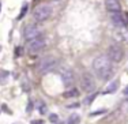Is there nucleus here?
<instances>
[{
	"instance_id": "obj_1",
	"label": "nucleus",
	"mask_w": 128,
	"mask_h": 124,
	"mask_svg": "<svg viewBox=\"0 0 128 124\" xmlns=\"http://www.w3.org/2000/svg\"><path fill=\"white\" fill-rule=\"evenodd\" d=\"M93 70L96 72V75L102 80H108L113 76V63L110 62L108 56L101 55V56H97L93 62Z\"/></svg>"
},
{
	"instance_id": "obj_2",
	"label": "nucleus",
	"mask_w": 128,
	"mask_h": 124,
	"mask_svg": "<svg viewBox=\"0 0 128 124\" xmlns=\"http://www.w3.org/2000/svg\"><path fill=\"white\" fill-rule=\"evenodd\" d=\"M57 66H59V62H57L56 57L46 56V57H44V59L40 60L37 68H38V71L41 72V74H48V72H50V71H53V70H56Z\"/></svg>"
},
{
	"instance_id": "obj_3",
	"label": "nucleus",
	"mask_w": 128,
	"mask_h": 124,
	"mask_svg": "<svg viewBox=\"0 0 128 124\" xmlns=\"http://www.w3.org/2000/svg\"><path fill=\"white\" fill-rule=\"evenodd\" d=\"M50 15H52V7L50 6L41 4V6H38V7L34 10L33 18H34L37 22H44V20H46Z\"/></svg>"
},
{
	"instance_id": "obj_4",
	"label": "nucleus",
	"mask_w": 128,
	"mask_h": 124,
	"mask_svg": "<svg viewBox=\"0 0 128 124\" xmlns=\"http://www.w3.org/2000/svg\"><path fill=\"white\" fill-rule=\"evenodd\" d=\"M46 45V40L44 36H38L37 38H33L27 42V49L30 53H38L40 50H42Z\"/></svg>"
},
{
	"instance_id": "obj_5",
	"label": "nucleus",
	"mask_w": 128,
	"mask_h": 124,
	"mask_svg": "<svg viewBox=\"0 0 128 124\" xmlns=\"http://www.w3.org/2000/svg\"><path fill=\"white\" fill-rule=\"evenodd\" d=\"M80 87L83 92H86L87 94H90L91 92H94L96 89V82H94L93 75L89 74V72H84L80 76Z\"/></svg>"
},
{
	"instance_id": "obj_6",
	"label": "nucleus",
	"mask_w": 128,
	"mask_h": 124,
	"mask_svg": "<svg viewBox=\"0 0 128 124\" xmlns=\"http://www.w3.org/2000/svg\"><path fill=\"white\" fill-rule=\"evenodd\" d=\"M106 56L110 59L112 63H118V62H121V60H123L124 50H123V48H121L118 44H113V45H110V46H109L108 55H106Z\"/></svg>"
},
{
	"instance_id": "obj_7",
	"label": "nucleus",
	"mask_w": 128,
	"mask_h": 124,
	"mask_svg": "<svg viewBox=\"0 0 128 124\" xmlns=\"http://www.w3.org/2000/svg\"><path fill=\"white\" fill-rule=\"evenodd\" d=\"M60 76H62V80H63V83L66 87L72 86V83L75 82L74 72H72V70H70L68 67H63L60 70Z\"/></svg>"
},
{
	"instance_id": "obj_8",
	"label": "nucleus",
	"mask_w": 128,
	"mask_h": 124,
	"mask_svg": "<svg viewBox=\"0 0 128 124\" xmlns=\"http://www.w3.org/2000/svg\"><path fill=\"white\" fill-rule=\"evenodd\" d=\"M38 36H41V30H40L37 25H27L25 30H23V37L27 41L33 40V38H37Z\"/></svg>"
},
{
	"instance_id": "obj_9",
	"label": "nucleus",
	"mask_w": 128,
	"mask_h": 124,
	"mask_svg": "<svg viewBox=\"0 0 128 124\" xmlns=\"http://www.w3.org/2000/svg\"><path fill=\"white\" fill-rule=\"evenodd\" d=\"M110 19H112V23L116 26L117 29L120 28H126V19H124V15L120 14V12H110Z\"/></svg>"
},
{
	"instance_id": "obj_10",
	"label": "nucleus",
	"mask_w": 128,
	"mask_h": 124,
	"mask_svg": "<svg viewBox=\"0 0 128 124\" xmlns=\"http://www.w3.org/2000/svg\"><path fill=\"white\" fill-rule=\"evenodd\" d=\"M105 6H106V10L110 11V12H120L121 10L118 0H105Z\"/></svg>"
},
{
	"instance_id": "obj_11",
	"label": "nucleus",
	"mask_w": 128,
	"mask_h": 124,
	"mask_svg": "<svg viewBox=\"0 0 128 124\" xmlns=\"http://www.w3.org/2000/svg\"><path fill=\"white\" fill-rule=\"evenodd\" d=\"M114 38L117 41H128V32L126 30V28H120L114 32Z\"/></svg>"
},
{
	"instance_id": "obj_12",
	"label": "nucleus",
	"mask_w": 128,
	"mask_h": 124,
	"mask_svg": "<svg viewBox=\"0 0 128 124\" xmlns=\"http://www.w3.org/2000/svg\"><path fill=\"white\" fill-rule=\"evenodd\" d=\"M118 89V80H112V82L108 83V86L105 87V90H104V94H113V93L117 92Z\"/></svg>"
},
{
	"instance_id": "obj_13",
	"label": "nucleus",
	"mask_w": 128,
	"mask_h": 124,
	"mask_svg": "<svg viewBox=\"0 0 128 124\" xmlns=\"http://www.w3.org/2000/svg\"><path fill=\"white\" fill-rule=\"evenodd\" d=\"M78 96H79L78 89H70L68 92L64 93V97H66V98H74V97H78Z\"/></svg>"
},
{
	"instance_id": "obj_14",
	"label": "nucleus",
	"mask_w": 128,
	"mask_h": 124,
	"mask_svg": "<svg viewBox=\"0 0 128 124\" xmlns=\"http://www.w3.org/2000/svg\"><path fill=\"white\" fill-rule=\"evenodd\" d=\"M79 122H80V117H79V114H71V116H70V119H68V124H78Z\"/></svg>"
},
{
	"instance_id": "obj_15",
	"label": "nucleus",
	"mask_w": 128,
	"mask_h": 124,
	"mask_svg": "<svg viewBox=\"0 0 128 124\" xmlns=\"http://www.w3.org/2000/svg\"><path fill=\"white\" fill-rule=\"evenodd\" d=\"M96 98H97V93H93V94H89V96L86 97V98H84V102H86L87 105H91V104H93V101H94Z\"/></svg>"
},
{
	"instance_id": "obj_16",
	"label": "nucleus",
	"mask_w": 128,
	"mask_h": 124,
	"mask_svg": "<svg viewBox=\"0 0 128 124\" xmlns=\"http://www.w3.org/2000/svg\"><path fill=\"white\" fill-rule=\"evenodd\" d=\"M49 120H50V123L57 124V122H59V116H57L56 113H52L50 116H49Z\"/></svg>"
},
{
	"instance_id": "obj_17",
	"label": "nucleus",
	"mask_w": 128,
	"mask_h": 124,
	"mask_svg": "<svg viewBox=\"0 0 128 124\" xmlns=\"http://www.w3.org/2000/svg\"><path fill=\"white\" fill-rule=\"evenodd\" d=\"M105 109H100V110H94V112H91V113H90V116H100V114H104V113H105Z\"/></svg>"
},
{
	"instance_id": "obj_18",
	"label": "nucleus",
	"mask_w": 128,
	"mask_h": 124,
	"mask_svg": "<svg viewBox=\"0 0 128 124\" xmlns=\"http://www.w3.org/2000/svg\"><path fill=\"white\" fill-rule=\"evenodd\" d=\"M26 11H27V4H23V8H22V11H20V14H19V16H18V19H22V18L25 16Z\"/></svg>"
},
{
	"instance_id": "obj_19",
	"label": "nucleus",
	"mask_w": 128,
	"mask_h": 124,
	"mask_svg": "<svg viewBox=\"0 0 128 124\" xmlns=\"http://www.w3.org/2000/svg\"><path fill=\"white\" fill-rule=\"evenodd\" d=\"M15 55H16V56H22L23 55V48L22 46H18L16 49H15Z\"/></svg>"
},
{
	"instance_id": "obj_20",
	"label": "nucleus",
	"mask_w": 128,
	"mask_h": 124,
	"mask_svg": "<svg viewBox=\"0 0 128 124\" xmlns=\"http://www.w3.org/2000/svg\"><path fill=\"white\" fill-rule=\"evenodd\" d=\"M48 110V108H46V105L44 104V102H42L41 105H40V112H41V113H45V112Z\"/></svg>"
},
{
	"instance_id": "obj_21",
	"label": "nucleus",
	"mask_w": 128,
	"mask_h": 124,
	"mask_svg": "<svg viewBox=\"0 0 128 124\" xmlns=\"http://www.w3.org/2000/svg\"><path fill=\"white\" fill-rule=\"evenodd\" d=\"M30 124H44V120H33Z\"/></svg>"
},
{
	"instance_id": "obj_22",
	"label": "nucleus",
	"mask_w": 128,
	"mask_h": 124,
	"mask_svg": "<svg viewBox=\"0 0 128 124\" xmlns=\"http://www.w3.org/2000/svg\"><path fill=\"white\" fill-rule=\"evenodd\" d=\"M32 109H33V104H32V101H30V102H29V105H27V108H26V110H27V112H30Z\"/></svg>"
},
{
	"instance_id": "obj_23",
	"label": "nucleus",
	"mask_w": 128,
	"mask_h": 124,
	"mask_svg": "<svg viewBox=\"0 0 128 124\" xmlns=\"http://www.w3.org/2000/svg\"><path fill=\"white\" fill-rule=\"evenodd\" d=\"M124 94H127V96H128V84H127L126 89H124Z\"/></svg>"
},
{
	"instance_id": "obj_24",
	"label": "nucleus",
	"mask_w": 128,
	"mask_h": 124,
	"mask_svg": "<svg viewBox=\"0 0 128 124\" xmlns=\"http://www.w3.org/2000/svg\"><path fill=\"white\" fill-rule=\"evenodd\" d=\"M79 104H75V105H70V108H78Z\"/></svg>"
},
{
	"instance_id": "obj_25",
	"label": "nucleus",
	"mask_w": 128,
	"mask_h": 124,
	"mask_svg": "<svg viewBox=\"0 0 128 124\" xmlns=\"http://www.w3.org/2000/svg\"><path fill=\"white\" fill-rule=\"evenodd\" d=\"M0 50H2V46H0Z\"/></svg>"
},
{
	"instance_id": "obj_26",
	"label": "nucleus",
	"mask_w": 128,
	"mask_h": 124,
	"mask_svg": "<svg viewBox=\"0 0 128 124\" xmlns=\"http://www.w3.org/2000/svg\"><path fill=\"white\" fill-rule=\"evenodd\" d=\"M0 8H2V4H0Z\"/></svg>"
}]
</instances>
